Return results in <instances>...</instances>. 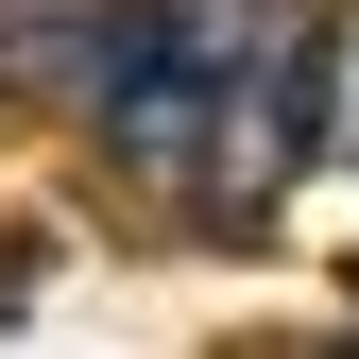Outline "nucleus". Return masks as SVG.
Segmentation results:
<instances>
[{"label": "nucleus", "instance_id": "nucleus-2", "mask_svg": "<svg viewBox=\"0 0 359 359\" xmlns=\"http://www.w3.org/2000/svg\"><path fill=\"white\" fill-rule=\"evenodd\" d=\"M342 171H359V52H342Z\"/></svg>", "mask_w": 359, "mask_h": 359}, {"label": "nucleus", "instance_id": "nucleus-1", "mask_svg": "<svg viewBox=\"0 0 359 359\" xmlns=\"http://www.w3.org/2000/svg\"><path fill=\"white\" fill-rule=\"evenodd\" d=\"M137 0H0V103H86Z\"/></svg>", "mask_w": 359, "mask_h": 359}]
</instances>
